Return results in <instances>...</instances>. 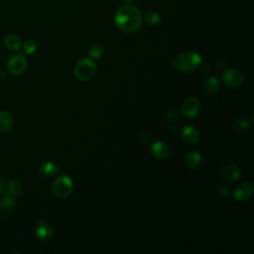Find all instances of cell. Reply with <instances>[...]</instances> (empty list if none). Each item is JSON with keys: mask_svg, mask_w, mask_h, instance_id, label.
Returning a JSON list of instances; mask_svg holds the SVG:
<instances>
[{"mask_svg": "<svg viewBox=\"0 0 254 254\" xmlns=\"http://www.w3.org/2000/svg\"><path fill=\"white\" fill-rule=\"evenodd\" d=\"M2 193H3V186L1 183H0V195H2Z\"/></svg>", "mask_w": 254, "mask_h": 254, "instance_id": "4316f807", "label": "cell"}, {"mask_svg": "<svg viewBox=\"0 0 254 254\" xmlns=\"http://www.w3.org/2000/svg\"><path fill=\"white\" fill-rule=\"evenodd\" d=\"M15 205L16 203L13 195H8L4 196L3 199L0 201V214L5 216L11 215L15 209Z\"/></svg>", "mask_w": 254, "mask_h": 254, "instance_id": "7c38bea8", "label": "cell"}, {"mask_svg": "<svg viewBox=\"0 0 254 254\" xmlns=\"http://www.w3.org/2000/svg\"><path fill=\"white\" fill-rule=\"evenodd\" d=\"M182 137L186 142L195 144L200 140V132L194 126H186L182 130Z\"/></svg>", "mask_w": 254, "mask_h": 254, "instance_id": "4fadbf2b", "label": "cell"}, {"mask_svg": "<svg viewBox=\"0 0 254 254\" xmlns=\"http://www.w3.org/2000/svg\"><path fill=\"white\" fill-rule=\"evenodd\" d=\"M23 50L25 52V54L27 55H32L36 52L37 50V44L33 41V40H28L24 43V47Z\"/></svg>", "mask_w": 254, "mask_h": 254, "instance_id": "603a6c76", "label": "cell"}, {"mask_svg": "<svg viewBox=\"0 0 254 254\" xmlns=\"http://www.w3.org/2000/svg\"><path fill=\"white\" fill-rule=\"evenodd\" d=\"M28 67V60L23 55H15L8 60V71L14 75L23 74Z\"/></svg>", "mask_w": 254, "mask_h": 254, "instance_id": "52a82bcc", "label": "cell"}, {"mask_svg": "<svg viewBox=\"0 0 254 254\" xmlns=\"http://www.w3.org/2000/svg\"><path fill=\"white\" fill-rule=\"evenodd\" d=\"M120 1H122L124 3H131V2L135 1V0H120Z\"/></svg>", "mask_w": 254, "mask_h": 254, "instance_id": "484cf974", "label": "cell"}, {"mask_svg": "<svg viewBox=\"0 0 254 254\" xmlns=\"http://www.w3.org/2000/svg\"><path fill=\"white\" fill-rule=\"evenodd\" d=\"M217 191H218L219 195H222V196H224V197H227V196L229 195V194H230L229 186H228L227 184H221V185H219V187L217 188Z\"/></svg>", "mask_w": 254, "mask_h": 254, "instance_id": "d4e9b609", "label": "cell"}, {"mask_svg": "<svg viewBox=\"0 0 254 254\" xmlns=\"http://www.w3.org/2000/svg\"><path fill=\"white\" fill-rule=\"evenodd\" d=\"M201 108L200 100L195 97H190L185 99V101L182 104L181 110L182 114L186 118H194L199 114Z\"/></svg>", "mask_w": 254, "mask_h": 254, "instance_id": "8992f818", "label": "cell"}, {"mask_svg": "<svg viewBox=\"0 0 254 254\" xmlns=\"http://www.w3.org/2000/svg\"><path fill=\"white\" fill-rule=\"evenodd\" d=\"M166 118H167V120H168L169 122L174 123V122L178 121V119H179V115L177 114L176 111H174V110H170V111H169L168 114H167Z\"/></svg>", "mask_w": 254, "mask_h": 254, "instance_id": "cb8c5ba5", "label": "cell"}, {"mask_svg": "<svg viewBox=\"0 0 254 254\" xmlns=\"http://www.w3.org/2000/svg\"><path fill=\"white\" fill-rule=\"evenodd\" d=\"M13 125L12 117L7 111H0V132L7 133Z\"/></svg>", "mask_w": 254, "mask_h": 254, "instance_id": "5bb4252c", "label": "cell"}, {"mask_svg": "<svg viewBox=\"0 0 254 254\" xmlns=\"http://www.w3.org/2000/svg\"><path fill=\"white\" fill-rule=\"evenodd\" d=\"M151 153L156 159L165 160L170 155V149H169V147L164 142L157 141V142H154L151 146Z\"/></svg>", "mask_w": 254, "mask_h": 254, "instance_id": "8fae6325", "label": "cell"}, {"mask_svg": "<svg viewBox=\"0 0 254 254\" xmlns=\"http://www.w3.org/2000/svg\"><path fill=\"white\" fill-rule=\"evenodd\" d=\"M202 64V57L194 52H186L178 55L173 61V67L183 73L196 70Z\"/></svg>", "mask_w": 254, "mask_h": 254, "instance_id": "7a4b0ae2", "label": "cell"}, {"mask_svg": "<svg viewBox=\"0 0 254 254\" xmlns=\"http://www.w3.org/2000/svg\"><path fill=\"white\" fill-rule=\"evenodd\" d=\"M103 48L100 45H94L90 49V56L93 59H99L103 55Z\"/></svg>", "mask_w": 254, "mask_h": 254, "instance_id": "7402d4cb", "label": "cell"}, {"mask_svg": "<svg viewBox=\"0 0 254 254\" xmlns=\"http://www.w3.org/2000/svg\"><path fill=\"white\" fill-rule=\"evenodd\" d=\"M220 176L225 181L230 182H235L240 179L241 173L239 169L234 165H227L221 168L220 170Z\"/></svg>", "mask_w": 254, "mask_h": 254, "instance_id": "9c48e42d", "label": "cell"}, {"mask_svg": "<svg viewBox=\"0 0 254 254\" xmlns=\"http://www.w3.org/2000/svg\"><path fill=\"white\" fill-rule=\"evenodd\" d=\"M73 180L67 175H62L55 180L52 191L56 197L58 199H66L68 197L73 191Z\"/></svg>", "mask_w": 254, "mask_h": 254, "instance_id": "3957f363", "label": "cell"}, {"mask_svg": "<svg viewBox=\"0 0 254 254\" xmlns=\"http://www.w3.org/2000/svg\"><path fill=\"white\" fill-rule=\"evenodd\" d=\"M223 82L232 89H236L243 83L244 78L242 73L236 69L225 70L221 75Z\"/></svg>", "mask_w": 254, "mask_h": 254, "instance_id": "5b68a950", "label": "cell"}, {"mask_svg": "<svg viewBox=\"0 0 254 254\" xmlns=\"http://www.w3.org/2000/svg\"><path fill=\"white\" fill-rule=\"evenodd\" d=\"M35 234L36 236L42 241H49L54 236V232L50 225L45 223L44 221H38L35 228Z\"/></svg>", "mask_w": 254, "mask_h": 254, "instance_id": "30bf717a", "label": "cell"}, {"mask_svg": "<svg viewBox=\"0 0 254 254\" xmlns=\"http://www.w3.org/2000/svg\"><path fill=\"white\" fill-rule=\"evenodd\" d=\"M115 22L120 31L124 33H134L142 24V14L137 7L126 4L117 9Z\"/></svg>", "mask_w": 254, "mask_h": 254, "instance_id": "6da1fadb", "label": "cell"}, {"mask_svg": "<svg viewBox=\"0 0 254 254\" xmlns=\"http://www.w3.org/2000/svg\"><path fill=\"white\" fill-rule=\"evenodd\" d=\"M40 172L45 177H54L58 174L59 168L52 162H46L40 167Z\"/></svg>", "mask_w": 254, "mask_h": 254, "instance_id": "2e32d148", "label": "cell"}, {"mask_svg": "<svg viewBox=\"0 0 254 254\" xmlns=\"http://www.w3.org/2000/svg\"><path fill=\"white\" fill-rule=\"evenodd\" d=\"M142 21L148 25H155L160 21V14L154 10L148 11L142 16Z\"/></svg>", "mask_w": 254, "mask_h": 254, "instance_id": "ffe728a7", "label": "cell"}, {"mask_svg": "<svg viewBox=\"0 0 254 254\" xmlns=\"http://www.w3.org/2000/svg\"><path fill=\"white\" fill-rule=\"evenodd\" d=\"M202 160H203V157H202V154L200 152L197 151H193V152H190L186 158H185V163L186 165L191 168V169H195L199 167L202 163Z\"/></svg>", "mask_w": 254, "mask_h": 254, "instance_id": "9a60e30c", "label": "cell"}, {"mask_svg": "<svg viewBox=\"0 0 254 254\" xmlns=\"http://www.w3.org/2000/svg\"><path fill=\"white\" fill-rule=\"evenodd\" d=\"M250 124L247 120L243 119V118H238V119H235L233 123V127L235 131H238V132H242V131H245L249 128Z\"/></svg>", "mask_w": 254, "mask_h": 254, "instance_id": "44dd1931", "label": "cell"}, {"mask_svg": "<svg viewBox=\"0 0 254 254\" xmlns=\"http://www.w3.org/2000/svg\"><path fill=\"white\" fill-rule=\"evenodd\" d=\"M22 190H23V185L21 184V182H19L17 180H11L7 184L8 194L13 196L20 195L22 193Z\"/></svg>", "mask_w": 254, "mask_h": 254, "instance_id": "d6986e66", "label": "cell"}, {"mask_svg": "<svg viewBox=\"0 0 254 254\" xmlns=\"http://www.w3.org/2000/svg\"><path fill=\"white\" fill-rule=\"evenodd\" d=\"M4 45L9 51H18L21 48V40L16 35H8L4 40Z\"/></svg>", "mask_w": 254, "mask_h": 254, "instance_id": "ac0fdd59", "label": "cell"}, {"mask_svg": "<svg viewBox=\"0 0 254 254\" xmlns=\"http://www.w3.org/2000/svg\"><path fill=\"white\" fill-rule=\"evenodd\" d=\"M97 66L95 61L90 58H84L77 64L75 68V76L78 79L86 81L91 79L95 76Z\"/></svg>", "mask_w": 254, "mask_h": 254, "instance_id": "277c9868", "label": "cell"}, {"mask_svg": "<svg viewBox=\"0 0 254 254\" xmlns=\"http://www.w3.org/2000/svg\"><path fill=\"white\" fill-rule=\"evenodd\" d=\"M252 195H253V187L249 183H243L239 185L234 193V199L238 202L248 201L252 196Z\"/></svg>", "mask_w": 254, "mask_h": 254, "instance_id": "ba28073f", "label": "cell"}, {"mask_svg": "<svg viewBox=\"0 0 254 254\" xmlns=\"http://www.w3.org/2000/svg\"><path fill=\"white\" fill-rule=\"evenodd\" d=\"M219 88L218 79L215 77H210L204 83V92L210 96L215 95Z\"/></svg>", "mask_w": 254, "mask_h": 254, "instance_id": "e0dca14e", "label": "cell"}]
</instances>
